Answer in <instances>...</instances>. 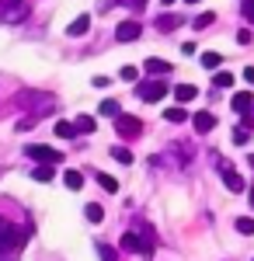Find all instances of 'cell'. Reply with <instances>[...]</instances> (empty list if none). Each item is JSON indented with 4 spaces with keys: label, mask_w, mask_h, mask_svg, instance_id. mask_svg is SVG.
<instances>
[{
    "label": "cell",
    "mask_w": 254,
    "mask_h": 261,
    "mask_svg": "<svg viewBox=\"0 0 254 261\" xmlns=\"http://www.w3.org/2000/svg\"><path fill=\"white\" fill-rule=\"evenodd\" d=\"M202 66L206 70H216L219 66V53H202Z\"/></svg>",
    "instance_id": "obj_25"
},
{
    "label": "cell",
    "mask_w": 254,
    "mask_h": 261,
    "mask_svg": "<svg viewBox=\"0 0 254 261\" xmlns=\"http://www.w3.org/2000/svg\"><path fill=\"white\" fill-rule=\"evenodd\" d=\"M164 119L167 122H174V125H181V122H188V112L177 105V108H164Z\"/></svg>",
    "instance_id": "obj_15"
},
{
    "label": "cell",
    "mask_w": 254,
    "mask_h": 261,
    "mask_svg": "<svg viewBox=\"0 0 254 261\" xmlns=\"http://www.w3.org/2000/svg\"><path fill=\"white\" fill-rule=\"evenodd\" d=\"M56 136H63V140H73V136H77V125H73V122H56Z\"/></svg>",
    "instance_id": "obj_18"
},
{
    "label": "cell",
    "mask_w": 254,
    "mask_h": 261,
    "mask_svg": "<svg viewBox=\"0 0 254 261\" xmlns=\"http://www.w3.org/2000/svg\"><path fill=\"white\" fill-rule=\"evenodd\" d=\"M24 157H32V161H42V164H63V153L53 150V146H42V143H28L24 146Z\"/></svg>",
    "instance_id": "obj_2"
},
{
    "label": "cell",
    "mask_w": 254,
    "mask_h": 261,
    "mask_svg": "<svg viewBox=\"0 0 254 261\" xmlns=\"http://www.w3.org/2000/svg\"><path fill=\"white\" fill-rule=\"evenodd\" d=\"M192 125H195V133L206 136V133H213V129H216V115H213V112H195V115H192Z\"/></svg>",
    "instance_id": "obj_7"
},
{
    "label": "cell",
    "mask_w": 254,
    "mask_h": 261,
    "mask_svg": "<svg viewBox=\"0 0 254 261\" xmlns=\"http://www.w3.org/2000/svg\"><path fill=\"white\" fill-rule=\"evenodd\" d=\"M177 24H181V21H177L174 14H160V18H157V28H160V32H174Z\"/></svg>",
    "instance_id": "obj_17"
},
{
    "label": "cell",
    "mask_w": 254,
    "mask_h": 261,
    "mask_svg": "<svg viewBox=\"0 0 254 261\" xmlns=\"http://www.w3.org/2000/svg\"><path fill=\"white\" fill-rule=\"evenodd\" d=\"M139 35H143V24H136V21H122L115 28V42H136Z\"/></svg>",
    "instance_id": "obj_6"
},
{
    "label": "cell",
    "mask_w": 254,
    "mask_h": 261,
    "mask_svg": "<svg viewBox=\"0 0 254 261\" xmlns=\"http://www.w3.org/2000/svg\"><path fill=\"white\" fill-rule=\"evenodd\" d=\"M230 105H234L237 112H247V108H254V94H251V91H237Z\"/></svg>",
    "instance_id": "obj_10"
},
{
    "label": "cell",
    "mask_w": 254,
    "mask_h": 261,
    "mask_svg": "<svg viewBox=\"0 0 254 261\" xmlns=\"http://www.w3.org/2000/svg\"><path fill=\"white\" fill-rule=\"evenodd\" d=\"M247 140H251V136H247V129H244V125H240V129H234V143H237V146H244Z\"/></svg>",
    "instance_id": "obj_30"
},
{
    "label": "cell",
    "mask_w": 254,
    "mask_h": 261,
    "mask_svg": "<svg viewBox=\"0 0 254 261\" xmlns=\"http://www.w3.org/2000/svg\"><path fill=\"white\" fill-rule=\"evenodd\" d=\"M7 233H11V223H7V220H0V241H4Z\"/></svg>",
    "instance_id": "obj_34"
},
{
    "label": "cell",
    "mask_w": 254,
    "mask_h": 261,
    "mask_svg": "<svg viewBox=\"0 0 254 261\" xmlns=\"http://www.w3.org/2000/svg\"><path fill=\"white\" fill-rule=\"evenodd\" d=\"M146 66V73H157V77H164V73H171V63L160 60V56H150V60L143 63Z\"/></svg>",
    "instance_id": "obj_9"
},
{
    "label": "cell",
    "mask_w": 254,
    "mask_h": 261,
    "mask_svg": "<svg viewBox=\"0 0 254 261\" xmlns=\"http://www.w3.org/2000/svg\"><path fill=\"white\" fill-rule=\"evenodd\" d=\"M244 81H247V87H254V66H247V70H244Z\"/></svg>",
    "instance_id": "obj_33"
},
{
    "label": "cell",
    "mask_w": 254,
    "mask_h": 261,
    "mask_svg": "<svg viewBox=\"0 0 254 261\" xmlns=\"http://www.w3.org/2000/svg\"><path fill=\"white\" fill-rule=\"evenodd\" d=\"M136 94L146 101V105H154V101H164V94H167V84H164V81H143V84L136 87Z\"/></svg>",
    "instance_id": "obj_4"
},
{
    "label": "cell",
    "mask_w": 254,
    "mask_h": 261,
    "mask_svg": "<svg viewBox=\"0 0 254 261\" xmlns=\"http://www.w3.org/2000/svg\"><path fill=\"white\" fill-rule=\"evenodd\" d=\"M213 21H216V14H209V11H206V14H198V18L192 21V24H195L198 32H202V28H209V24H213Z\"/></svg>",
    "instance_id": "obj_26"
},
{
    "label": "cell",
    "mask_w": 254,
    "mask_h": 261,
    "mask_svg": "<svg viewBox=\"0 0 254 261\" xmlns=\"http://www.w3.org/2000/svg\"><path fill=\"white\" fill-rule=\"evenodd\" d=\"M32 178L35 181H53L56 178V167H53V164H39V167L32 171Z\"/></svg>",
    "instance_id": "obj_14"
},
{
    "label": "cell",
    "mask_w": 254,
    "mask_h": 261,
    "mask_svg": "<svg viewBox=\"0 0 254 261\" xmlns=\"http://www.w3.org/2000/svg\"><path fill=\"white\" fill-rule=\"evenodd\" d=\"M63 185H66L70 192H80V188H84V174H80V171H66V174H63Z\"/></svg>",
    "instance_id": "obj_13"
},
{
    "label": "cell",
    "mask_w": 254,
    "mask_h": 261,
    "mask_svg": "<svg viewBox=\"0 0 254 261\" xmlns=\"http://www.w3.org/2000/svg\"><path fill=\"white\" fill-rule=\"evenodd\" d=\"M240 11H244V18L254 24V0H240Z\"/></svg>",
    "instance_id": "obj_27"
},
{
    "label": "cell",
    "mask_w": 254,
    "mask_h": 261,
    "mask_svg": "<svg viewBox=\"0 0 254 261\" xmlns=\"http://www.w3.org/2000/svg\"><path fill=\"white\" fill-rule=\"evenodd\" d=\"M112 157H115L118 164H133V153H129L125 146H112Z\"/></svg>",
    "instance_id": "obj_22"
},
{
    "label": "cell",
    "mask_w": 254,
    "mask_h": 261,
    "mask_svg": "<svg viewBox=\"0 0 254 261\" xmlns=\"http://www.w3.org/2000/svg\"><path fill=\"white\" fill-rule=\"evenodd\" d=\"M237 42H240V45H251V32H247V28H244V32H237Z\"/></svg>",
    "instance_id": "obj_32"
},
{
    "label": "cell",
    "mask_w": 254,
    "mask_h": 261,
    "mask_svg": "<svg viewBox=\"0 0 254 261\" xmlns=\"http://www.w3.org/2000/svg\"><path fill=\"white\" fill-rule=\"evenodd\" d=\"M244 129H254V115H247V119H244Z\"/></svg>",
    "instance_id": "obj_35"
},
{
    "label": "cell",
    "mask_w": 254,
    "mask_h": 261,
    "mask_svg": "<svg viewBox=\"0 0 254 261\" xmlns=\"http://www.w3.org/2000/svg\"><path fill=\"white\" fill-rule=\"evenodd\" d=\"M188 4H202V0H188Z\"/></svg>",
    "instance_id": "obj_39"
},
{
    "label": "cell",
    "mask_w": 254,
    "mask_h": 261,
    "mask_svg": "<svg viewBox=\"0 0 254 261\" xmlns=\"http://www.w3.org/2000/svg\"><path fill=\"white\" fill-rule=\"evenodd\" d=\"M101 258H105V261H118V251H115V247H108V244H101Z\"/></svg>",
    "instance_id": "obj_29"
},
{
    "label": "cell",
    "mask_w": 254,
    "mask_h": 261,
    "mask_svg": "<svg viewBox=\"0 0 254 261\" xmlns=\"http://www.w3.org/2000/svg\"><path fill=\"white\" fill-rule=\"evenodd\" d=\"M133 233H136V241H139V254H143V258H150V254H154V247H157L154 226H150L146 220H136V223H133Z\"/></svg>",
    "instance_id": "obj_1"
},
{
    "label": "cell",
    "mask_w": 254,
    "mask_h": 261,
    "mask_svg": "<svg viewBox=\"0 0 254 261\" xmlns=\"http://www.w3.org/2000/svg\"><path fill=\"white\" fill-rule=\"evenodd\" d=\"M237 233H247V237H251V233H254V220L240 216V220H237Z\"/></svg>",
    "instance_id": "obj_24"
},
{
    "label": "cell",
    "mask_w": 254,
    "mask_h": 261,
    "mask_svg": "<svg viewBox=\"0 0 254 261\" xmlns=\"http://www.w3.org/2000/svg\"><path fill=\"white\" fill-rule=\"evenodd\" d=\"M98 185L105 188V192H118V181L112 178V174H105V171H98Z\"/></svg>",
    "instance_id": "obj_20"
},
{
    "label": "cell",
    "mask_w": 254,
    "mask_h": 261,
    "mask_svg": "<svg viewBox=\"0 0 254 261\" xmlns=\"http://www.w3.org/2000/svg\"><path fill=\"white\" fill-rule=\"evenodd\" d=\"M174 98H177V105H188V101L198 98V87H195V84H177V87H174Z\"/></svg>",
    "instance_id": "obj_8"
},
{
    "label": "cell",
    "mask_w": 254,
    "mask_h": 261,
    "mask_svg": "<svg viewBox=\"0 0 254 261\" xmlns=\"http://www.w3.org/2000/svg\"><path fill=\"white\" fill-rule=\"evenodd\" d=\"M216 167H219V174H223V181H226V188H230V192H244V188H247V185H244V178L234 171V164H230V161H223V157H219V164H216Z\"/></svg>",
    "instance_id": "obj_5"
},
{
    "label": "cell",
    "mask_w": 254,
    "mask_h": 261,
    "mask_svg": "<svg viewBox=\"0 0 254 261\" xmlns=\"http://www.w3.org/2000/svg\"><path fill=\"white\" fill-rule=\"evenodd\" d=\"M84 216H87V223H101V220H105V209H101L98 202H87V209H84Z\"/></svg>",
    "instance_id": "obj_16"
},
{
    "label": "cell",
    "mask_w": 254,
    "mask_h": 261,
    "mask_svg": "<svg viewBox=\"0 0 254 261\" xmlns=\"http://www.w3.org/2000/svg\"><path fill=\"white\" fill-rule=\"evenodd\" d=\"M122 251H125V254H136V251H139V241H136V233H133V230L122 237Z\"/></svg>",
    "instance_id": "obj_19"
},
{
    "label": "cell",
    "mask_w": 254,
    "mask_h": 261,
    "mask_svg": "<svg viewBox=\"0 0 254 261\" xmlns=\"http://www.w3.org/2000/svg\"><path fill=\"white\" fill-rule=\"evenodd\" d=\"M247 192H251V205H254V188H247Z\"/></svg>",
    "instance_id": "obj_36"
},
{
    "label": "cell",
    "mask_w": 254,
    "mask_h": 261,
    "mask_svg": "<svg viewBox=\"0 0 254 261\" xmlns=\"http://www.w3.org/2000/svg\"><path fill=\"white\" fill-rule=\"evenodd\" d=\"M73 125H77V133H94V119H91V115H80Z\"/></svg>",
    "instance_id": "obj_23"
},
{
    "label": "cell",
    "mask_w": 254,
    "mask_h": 261,
    "mask_svg": "<svg viewBox=\"0 0 254 261\" xmlns=\"http://www.w3.org/2000/svg\"><path fill=\"white\" fill-rule=\"evenodd\" d=\"M171 4H174V0H164V7H171Z\"/></svg>",
    "instance_id": "obj_37"
},
{
    "label": "cell",
    "mask_w": 254,
    "mask_h": 261,
    "mask_svg": "<svg viewBox=\"0 0 254 261\" xmlns=\"http://www.w3.org/2000/svg\"><path fill=\"white\" fill-rule=\"evenodd\" d=\"M87 28H91V14H80V18L66 28V35H73V39H77V35H87Z\"/></svg>",
    "instance_id": "obj_11"
},
{
    "label": "cell",
    "mask_w": 254,
    "mask_h": 261,
    "mask_svg": "<svg viewBox=\"0 0 254 261\" xmlns=\"http://www.w3.org/2000/svg\"><path fill=\"white\" fill-rule=\"evenodd\" d=\"M247 164H251V167H254V157H247Z\"/></svg>",
    "instance_id": "obj_38"
},
{
    "label": "cell",
    "mask_w": 254,
    "mask_h": 261,
    "mask_svg": "<svg viewBox=\"0 0 254 261\" xmlns=\"http://www.w3.org/2000/svg\"><path fill=\"white\" fill-rule=\"evenodd\" d=\"M98 115H105V119H118V115H122V108H118V101L105 98V101L98 105Z\"/></svg>",
    "instance_id": "obj_12"
},
{
    "label": "cell",
    "mask_w": 254,
    "mask_h": 261,
    "mask_svg": "<svg viewBox=\"0 0 254 261\" xmlns=\"http://www.w3.org/2000/svg\"><path fill=\"white\" fill-rule=\"evenodd\" d=\"M115 133L122 136V140H136L139 133H143V122H139L136 115H125V112H122V115L115 119Z\"/></svg>",
    "instance_id": "obj_3"
},
{
    "label": "cell",
    "mask_w": 254,
    "mask_h": 261,
    "mask_svg": "<svg viewBox=\"0 0 254 261\" xmlns=\"http://www.w3.org/2000/svg\"><path fill=\"white\" fill-rule=\"evenodd\" d=\"M118 4H125V7H133V11H143V7H146V0H118Z\"/></svg>",
    "instance_id": "obj_31"
},
{
    "label": "cell",
    "mask_w": 254,
    "mask_h": 261,
    "mask_svg": "<svg viewBox=\"0 0 254 261\" xmlns=\"http://www.w3.org/2000/svg\"><path fill=\"white\" fill-rule=\"evenodd\" d=\"M118 77H122V81H139L136 66H122V70H118Z\"/></svg>",
    "instance_id": "obj_28"
},
{
    "label": "cell",
    "mask_w": 254,
    "mask_h": 261,
    "mask_svg": "<svg viewBox=\"0 0 254 261\" xmlns=\"http://www.w3.org/2000/svg\"><path fill=\"white\" fill-rule=\"evenodd\" d=\"M234 81H237V77H234V73H226V70H219V73L213 77L216 87H234Z\"/></svg>",
    "instance_id": "obj_21"
}]
</instances>
